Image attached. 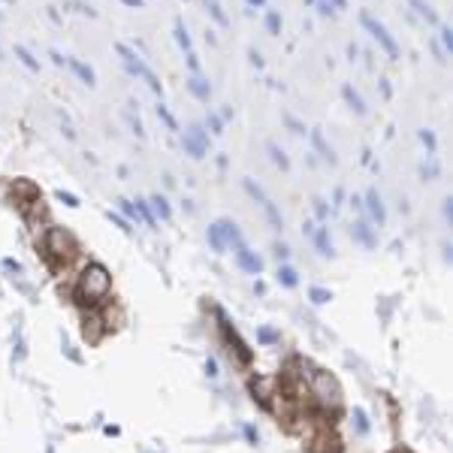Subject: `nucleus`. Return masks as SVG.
Here are the masks:
<instances>
[{
    "label": "nucleus",
    "mask_w": 453,
    "mask_h": 453,
    "mask_svg": "<svg viewBox=\"0 0 453 453\" xmlns=\"http://www.w3.org/2000/svg\"><path fill=\"white\" fill-rule=\"evenodd\" d=\"M236 257H239V266H242V269H248V272H254V275L263 269L260 257H257V254H251V251H248V248H242V245L236 248Z\"/></svg>",
    "instance_id": "obj_11"
},
{
    "label": "nucleus",
    "mask_w": 453,
    "mask_h": 453,
    "mask_svg": "<svg viewBox=\"0 0 453 453\" xmlns=\"http://www.w3.org/2000/svg\"><path fill=\"white\" fill-rule=\"evenodd\" d=\"M12 200H15V206L27 215L30 209H42L39 203H42V197H39V190H36V184H30V181H24V178H18L15 184H12Z\"/></svg>",
    "instance_id": "obj_6"
},
{
    "label": "nucleus",
    "mask_w": 453,
    "mask_h": 453,
    "mask_svg": "<svg viewBox=\"0 0 453 453\" xmlns=\"http://www.w3.org/2000/svg\"><path fill=\"white\" fill-rule=\"evenodd\" d=\"M342 97H345V103H348L357 115H366V103H363V97H360L351 85H342Z\"/></svg>",
    "instance_id": "obj_13"
},
{
    "label": "nucleus",
    "mask_w": 453,
    "mask_h": 453,
    "mask_svg": "<svg viewBox=\"0 0 453 453\" xmlns=\"http://www.w3.org/2000/svg\"><path fill=\"white\" fill-rule=\"evenodd\" d=\"M314 242H317V248H320V254H333V242L327 239V230H320V233L314 236Z\"/></svg>",
    "instance_id": "obj_26"
},
{
    "label": "nucleus",
    "mask_w": 453,
    "mask_h": 453,
    "mask_svg": "<svg viewBox=\"0 0 453 453\" xmlns=\"http://www.w3.org/2000/svg\"><path fill=\"white\" fill-rule=\"evenodd\" d=\"M187 88H190V94H193L197 100L209 103V97H212V85H209V79H203V76H190V79H187Z\"/></svg>",
    "instance_id": "obj_10"
},
{
    "label": "nucleus",
    "mask_w": 453,
    "mask_h": 453,
    "mask_svg": "<svg viewBox=\"0 0 453 453\" xmlns=\"http://www.w3.org/2000/svg\"><path fill=\"white\" fill-rule=\"evenodd\" d=\"M109 290H112V275L100 266V263H91L82 275H79V284H76V299L88 308H97L109 299Z\"/></svg>",
    "instance_id": "obj_1"
},
{
    "label": "nucleus",
    "mask_w": 453,
    "mask_h": 453,
    "mask_svg": "<svg viewBox=\"0 0 453 453\" xmlns=\"http://www.w3.org/2000/svg\"><path fill=\"white\" fill-rule=\"evenodd\" d=\"M57 197H60V200H63V203H67V206H79V203H76V197H70V193H63V190H60V193H57Z\"/></svg>",
    "instance_id": "obj_37"
},
{
    "label": "nucleus",
    "mask_w": 453,
    "mask_h": 453,
    "mask_svg": "<svg viewBox=\"0 0 453 453\" xmlns=\"http://www.w3.org/2000/svg\"><path fill=\"white\" fill-rule=\"evenodd\" d=\"M266 30L272 33V36H278L281 33V15L272 9V12H266Z\"/></svg>",
    "instance_id": "obj_21"
},
{
    "label": "nucleus",
    "mask_w": 453,
    "mask_h": 453,
    "mask_svg": "<svg viewBox=\"0 0 453 453\" xmlns=\"http://www.w3.org/2000/svg\"><path fill=\"white\" fill-rule=\"evenodd\" d=\"M79 254V245L76 239L63 230V227H48L45 236H42V257L48 260L51 269H60V266H70Z\"/></svg>",
    "instance_id": "obj_2"
},
{
    "label": "nucleus",
    "mask_w": 453,
    "mask_h": 453,
    "mask_svg": "<svg viewBox=\"0 0 453 453\" xmlns=\"http://www.w3.org/2000/svg\"><path fill=\"white\" fill-rule=\"evenodd\" d=\"M308 390H311V396L317 399V405L323 411H333L336 417L342 414V390H339V381L330 372H314Z\"/></svg>",
    "instance_id": "obj_3"
},
{
    "label": "nucleus",
    "mask_w": 453,
    "mask_h": 453,
    "mask_svg": "<svg viewBox=\"0 0 453 453\" xmlns=\"http://www.w3.org/2000/svg\"><path fill=\"white\" fill-rule=\"evenodd\" d=\"M420 142L426 145V151H429V154H435L438 142H435V133H432V130H420Z\"/></svg>",
    "instance_id": "obj_25"
},
{
    "label": "nucleus",
    "mask_w": 453,
    "mask_h": 453,
    "mask_svg": "<svg viewBox=\"0 0 453 453\" xmlns=\"http://www.w3.org/2000/svg\"><path fill=\"white\" fill-rule=\"evenodd\" d=\"M151 206H154V212H157V215H160L163 221L169 218V203H166V200H163L160 193H157V197H151Z\"/></svg>",
    "instance_id": "obj_24"
},
{
    "label": "nucleus",
    "mask_w": 453,
    "mask_h": 453,
    "mask_svg": "<svg viewBox=\"0 0 453 453\" xmlns=\"http://www.w3.org/2000/svg\"><path fill=\"white\" fill-rule=\"evenodd\" d=\"M308 139H311V145H314V151L327 160V163H339V157H336V151H333V145L323 139V130L320 127H314V130H308Z\"/></svg>",
    "instance_id": "obj_8"
},
{
    "label": "nucleus",
    "mask_w": 453,
    "mask_h": 453,
    "mask_svg": "<svg viewBox=\"0 0 453 453\" xmlns=\"http://www.w3.org/2000/svg\"><path fill=\"white\" fill-rule=\"evenodd\" d=\"M157 118H160V121H163V124H166L169 130H178V121L172 118V112H169V109H166L163 103H157Z\"/></svg>",
    "instance_id": "obj_22"
},
{
    "label": "nucleus",
    "mask_w": 453,
    "mask_h": 453,
    "mask_svg": "<svg viewBox=\"0 0 453 453\" xmlns=\"http://www.w3.org/2000/svg\"><path fill=\"white\" fill-rule=\"evenodd\" d=\"M209 242H212V248H215V251H224V248H227V245H224V233H221V227H218V224H212V227H209Z\"/></svg>",
    "instance_id": "obj_20"
},
{
    "label": "nucleus",
    "mask_w": 453,
    "mask_h": 453,
    "mask_svg": "<svg viewBox=\"0 0 453 453\" xmlns=\"http://www.w3.org/2000/svg\"><path fill=\"white\" fill-rule=\"evenodd\" d=\"M248 57H251V63H254V67H257V70H260V67H263V54H260V51H257V48H251V51H248Z\"/></svg>",
    "instance_id": "obj_35"
},
{
    "label": "nucleus",
    "mask_w": 453,
    "mask_h": 453,
    "mask_svg": "<svg viewBox=\"0 0 453 453\" xmlns=\"http://www.w3.org/2000/svg\"><path fill=\"white\" fill-rule=\"evenodd\" d=\"M175 39H178V45L184 48V54H190V51H193L190 36H187V27H184V21H181V18H175Z\"/></svg>",
    "instance_id": "obj_17"
},
{
    "label": "nucleus",
    "mask_w": 453,
    "mask_h": 453,
    "mask_svg": "<svg viewBox=\"0 0 453 453\" xmlns=\"http://www.w3.org/2000/svg\"><path fill=\"white\" fill-rule=\"evenodd\" d=\"M284 124H287V127L293 130V133H299V136H305V133H308V130H305V124H299V121H296L293 115H284Z\"/></svg>",
    "instance_id": "obj_27"
},
{
    "label": "nucleus",
    "mask_w": 453,
    "mask_h": 453,
    "mask_svg": "<svg viewBox=\"0 0 453 453\" xmlns=\"http://www.w3.org/2000/svg\"><path fill=\"white\" fill-rule=\"evenodd\" d=\"M15 54H18V57H21V60H24V63H27L30 70H39V63H36V60L30 57V51H27V48H21V45H18V48H15Z\"/></svg>",
    "instance_id": "obj_29"
},
{
    "label": "nucleus",
    "mask_w": 453,
    "mask_h": 453,
    "mask_svg": "<svg viewBox=\"0 0 453 453\" xmlns=\"http://www.w3.org/2000/svg\"><path fill=\"white\" fill-rule=\"evenodd\" d=\"M206 124H209V130H212L215 136H221V133H224V118H221V115H215V112H209V118H206Z\"/></svg>",
    "instance_id": "obj_23"
},
{
    "label": "nucleus",
    "mask_w": 453,
    "mask_h": 453,
    "mask_svg": "<svg viewBox=\"0 0 453 453\" xmlns=\"http://www.w3.org/2000/svg\"><path fill=\"white\" fill-rule=\"evenodd\" d=\"M408 3H411V6H414V9H417V12H420L426 21H429V24H438V12H435V9H432L426 0H408Z\"/></svg>",
    "instance_id": "obj_18"
},
{
    "label": "nucleus",
    "mask_w": 453,
    "mask_h": 453,
    "mask_svg": "<svg viewBox=\"0 0 453 453\" xmlns=\"http://www.w3.org/2000/svg\"><path fill=\"white\" fill-rule=\"evenodd\" d=\"M438 33H441V42H444V51L450 54V51H453V33H450V27H441Z\"/></svg>",
    "instance_id": "obj_32"
},
{
    "label": "nucleus",
    "mask_w": 453,
    "mask_h": 453,
    "mask_svg": "<svg viewBox=\"0 0 453 453\" xmlns=\"http://www.w3.org/2000/svg\"><path fill=\"white\" fill-rule=\"evenodd\" d=\"M248 3H251V6H263L266 0H248Z\"/></svg>",
    "instance_id": "obj_40"
},
{
    "label": "nucleus",
    "mask_w": 453,
    "mask_h": 453,
    "mask_svg": "<svg viewBox=\"0 0 453 453\" xmlns=\"http://www.w3.org/2000/svg\"><path fill=\"white\" fill-rule=\"evenodd\" d=\"M278 275H281V281H284V284H290V287L296 284V272H293V269H281Z\"/></svg>",
    "instance_id": "obj_33"
},
{
    "label": "nucleus",
    "mask_w": 453,
    "mask_h": 453,
    "mask_svg": "<svg viewBox=\"0 0 453 453\" xmlns=\"http://www.w3.org/2000/svg\"><path fill=\"white\" fill-rule=\"evenodd\" d=\"M354 233H357V239H363V242H369V245H372V233H369V227H366L363 221L354 227Z\"/></svg>",
    "instance_id": "obj_31"
},
{
    "label": "nucleus",
    "mask_w": 453,
    "mask_h": 453,
    "mask_svg": "<svg viewBox=\"0 0 453 453\" xmlns=\"http://www.w3.org/2000/svg\"><path fill=\"white\" fill-rule=\"evenodd\" d=\"M420 175H423L426 181H432V178H438V166H435V163H429V166L423 163V166H420Z\"/></svg>",
    "instance_id": "obj_30"
},
{
    "label": "nucleus",
    "mask_w": 453,
    "mask_h": 453,
    "mask_svg": "<svg viewBox=\"0 0 453 453\" xmlns=\"http://www.w3.org/2000/svg\"><path fill=\"white\" fill-rule=\"evenodd\" d=\"M118 54L124 57V67H127L133 76H139V79H142V82H145L154 94H160V97H163V85H160V79L154 76V70H151V67H148V63H145L136 51H133V48H127L124 42H118Z\"/></svg>",
    "instance_id": "obj_4"
},
{
    "label": "nucleus",
    "mask_w": 453,
    "mask_h": 453,
    "mask_svg": "<svg viewBox=\"0 0 453 453\" xmlns=\"http://www.w3.org/2000/svg\"><path fill=\"white\" fill-rule=\"evenodd\" d=\"M266 151H269V157H272V163H275V166H281L284 172L290 169V157L284 154V148H281L278 142H266Z\"/></svg>",
    "instance_id": "obj_15"
},
{
    "label": "nucleus",
    "mask_w": 453,
    "mask_h": 453,
    "mask_svg": "<svg viewBox=\"0 0 453 453\" xmlns=\"http://www.w3.org/2000/svg\"><path fill=\"white\" fill-rule=\"evenodd\" d=\"M311 296H314V302H327V293H323V290H311Z\"/></svg>",
    "instance_id": "obj_38"
},
{
    "label": "nucleus",
    "mask_w": 453,
    "mask_h": 453,
    "mask_svg": "<svg viewBox=\"0 0 453 453\" xmlns=\"http://www.w3.org/2000/svg\"><path fill=\"white\" fill-rule=\"evenodd\" d=\"M67 67H70V70H73V73H76V76H79L88 88L94 85V70H91V67H85V63H82V60H76V57H67Z\"/></svg>",
    "instance_id": "obj_14"
},
{
    "label": "nucleus",
    "mask_w": 453,
    "mask_h": 453,
    "mask_svg": "<svg viewBox=\"0 0 453 453\" xmlns=\"http://www.w3.org/2000/svg\"><path fill=\"white\" fill-rule=\"evenodd\" d=\"M203 3H206V12H209V15H212L221 27H230V18L224 15V9H221V3H218V0H203Z\"/></svg>",
    "instance_id": "obj_16"
},
{
    "label": "nucleus",
    "mask_w": 453,
    "mask_h": 453,
    "mask_svg": "<svg viewBox=\"0 0 453 453\" xmlns=\"http://www.w3.org/2000/svg\"><path fill=\"white\" fill-rule=\"evenodd\" d=\"M121 3H127V6H133V9H136V6H142V0H121Z\"/></svg>",
    "instance_id": "obj_39"
},
{
    "label": "nucleus",
    "mask_w": 453,
    "mask_h": 453,
    "mask_svg": "<svg viewBox=\"0 0 453 453\" xmlns=\"http://www.w3.org/2000/svg\"><path fill=\"white\" fill-rule=\"evenodd\" d=\"M263 212H266V218L272 221V227H275V230H281V227H284V218H281V212L275 209V203H272V200H266V203H263Z\"/></svg>",
    "instance_id": "obj_19"
},
{
    "label": "nucleus",
    "mask_w": 453,
    "mask_h": 453,
    "mask_svg": "<svg viewBox=\"0 0 453 453\" xmlns=\"http://www.w3.org/2000/svg\"><path fill=\"white\" fill-rule=\"evenodd\" d=\"M181 145H184V154H190L193 160H203L206 151H209V136H206V130H203L200 124H193V127L184 130Z\"/></svg>",
    "instance_id": "obj_7"
},
{
    "label": "nucleus",
    "mask_w": 453,
    "mask_h": 453,
    "mask_svg": "<svg viewBox=\"0 0 453 453\" xmlns=\"http://www.w3.org/2000/svg\"><path fill=\"white\" fill-rule=\"evenodd\" d=\"M366 203H369V212H372V218H375V221H378V227H381L387 215H384V203H381V193H378L375 187H372V190L366 193Z\"/></svg>",
    "instance_id": "obj_12"
},
{
    "label": "nucleus",
    "mask_w": 453,
    "mask_h": 453,
    "mask_svg": "<svg viewBox=\"0 0 453 453\" xmlns=\"http://www.w3.org/2000/svg\"><path fill=\"white\" fill-rule=\"evenodd\" d=\"M317 12H320V15H333L336 9H333V3H330V0H317Z\"/></svg>",
    "instance_id": "obj_34"
},
{
    "label": "nucleus",
    "mask_w": 453,
    "mask_h": 453,
    "mask_svg": "<svg viewBox=\"0 0 453 453\" xmlns=\"http://www.w3.org/2000/svg\"><path fill=\"white\" fill-rule=\"evenodd\" d=\"M221 333H224V342H227V345H233L230 351H236L242 363H251V351H248V348H245V342H242V339H239V336L230 330V323H227L224 317H221Z\"/></svg>",
    "instance_id": "obj_9"
},
{
    "label": "nucleus",
    "mask_w": 453,
    "mask_h": 453,
    "mask_svg": "<svg viewBox=\"0 0 453 453\" xmlns=\"http://www.w3.org/2000/svg\"><path fill=\"white\" fill-rule=\"evenodd\" d=\"M314 212H317L320 218H327V212H330V209H327V203H323V200H314Z\"/></svg>",
    "instance_id": "obj_36"
},
{
    "label": "nucleus",
    "mask_w": 453,
    "mask_h": 453,
    "mask_svg": "<svg viewBox=\"0 0 453 453\" xmlns=\"http://www.w3.org/2000/svg\"><path fill=\"white\" fill-rule=\"evenodd\" d=\"M360 24H363V27H366V30H369V33L378 39V45H381V48L390 54V60H399V45H396V39L390 36V30H387L381 21H375V18H372V15L363 9V12H360Z\"/></svg>",
    "instance_id": "obj_5"
},
{
    "label": "nucleus",
    "mask_w": 453,
    "mask_h": 453,
    "mask_svg": "<svg viewBox=\"0 0 453 453\" xmlns=\"http://www.w3.org/2000/svg\"><path fill=\"white\" fill-rule=\"evenodd\" d=\"M136 215H142V218H145V224H151V227H154V215H151V209H148L142 200H136Z\"/></svg>",
    "instance_id": "obj_28"
}]
</instances>
